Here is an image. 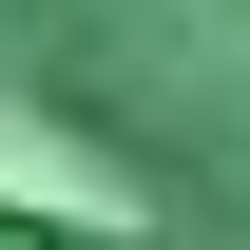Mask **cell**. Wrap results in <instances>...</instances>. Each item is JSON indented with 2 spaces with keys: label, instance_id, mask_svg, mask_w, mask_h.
Segmentation results:
<instances>
[{
  "label": "cell",
  "instance_id": "6da1fadb",
  "mask_svg": "<svg viewBox=\"0 0 250 250\" xmlns=\"http://www.w3.org/2000/svg\"><path fill=\"white\" fill-rule=\"evenodd\" d=\"M0 250H96V231H39V212H0Z\"/></svg>",
  "mask_w": 250,
  "mask_h": 250
}]
</instances>
